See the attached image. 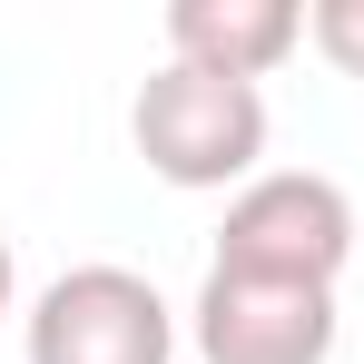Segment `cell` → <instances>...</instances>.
<instances>
[{"label": "cell", "instance_id": "cell-1", "mask_svg": "<svg viewBox=\"0 0 364 364\" xmlns=\"http://www.w3.org/2000/svg\"><path fill=\"white\" fill-rule=\"evenodd\" d=\"M128 138H138L148 178H168V187H246V178H266V89L168 60L138 79Z\"/></svg>", "mask_w": 364, "mask_h": 364}, {"label": "cell", "instance_id": "cell-2", "mask_svg": "<svg viewBox=\"0 0 364 364\" xmlns=\"http://www.w3.org/2000/svg\"><path fill=\"white\" fill-rule=\"evenodd\" d=\"M355 266V197L325 168H266L227 197L217 227V276H256V286H325Z\"/></svg>", "mask_w": 364, "mask_h": 364}, {"label": "cell", "instance_id": "cell-3", "mask_svg": "<svg viewBox=\"0 0 364 364\" xmlns=\"http://www.w3.org/2000/svg\"><path fill=\"white\" fill-rule=\"evenodd\" d=\"M30 364H178V315L138 266H69L30 305Z\"/></svg>", "mask_w": 364, "mask_h": 364}, {"label": "cell", "instance_id": "cell-4", "mask_svg": "<svg viewBox=\"0 0 364 364\" xmlns=\"http://www.w3.org/2000/svg\"><path fill=\"white\" fill-rule=\"evenodd\" d=\"M187 345H197V364H325L335 355V296L207 266V286L187 305Z\"/></svg>", "mask_w": 364, "mask_h": 364}, {"label": "cell", "instance_id": "cell-5", "mask_svg": "<svg viewBox=\"0 0 364 364\" xmlns=\"http://www.w3.org/2000/svg\"><path fill=\"white\" fill-rule=\"evenodd\" d=\"M305 50V10L296 0H168V60L207 69V79H266Z\"/></svg>", "mask_w": 364, "mask_h": 364}, {"label": "cell", "instance_id": "cell-6", "mask_svg": "<svg viewBox=\"0 0 364 364\" xmlns=\"http://www.w3.org/2000/svg\"><path fill=\"white\" fill-rule=\"evenodd\" d=\"M305 40L345 69V79H364V0H315V10H305Z\"/></svg>", "mask_w": 364, "mask_h": 364}, {"label": "cell", "instance_id": "cell-7", "mask_svg": "<svg viewBox=\"0 0 364 364\" xmlns=\"http://www.w3.org/2000/svg\"><path fill=\"white\" fill-rule=\"evenodd\" d=\"M10 296H20V256H10V237H0V315H10Z\"/></svg>", "mask_w": 364, "mask_h": 364}]
</instances>
